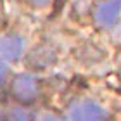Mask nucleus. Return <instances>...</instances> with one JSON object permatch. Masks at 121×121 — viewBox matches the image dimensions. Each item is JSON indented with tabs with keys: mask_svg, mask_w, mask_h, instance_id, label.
<instances>
[{
	"mask_svg": "<svg viewBox=\"0 0 121 121\" xmlns=\"http://www.w3.org/2000/svg\"><path fill=\"white\" fill-rule=\"evenodd\" d=\"M106 111L95 102H80L71 107L69 121H104Z\"/></svg>",
	"mask_w": 121,
	"mask_h": 121,
	"instance_id": "nucleus-1",
	"label": "nucleus"
},
{
	"mask_svg": "<svg viewBox=\"0 0 121 121\" xmlns=\"http://www.w3.org/2000/svg\"><path fill=\"white\" fill-rule=\"evenodd\" d=\"M121 14V0H104L97 5L95 17L102 28H111Z\"/></svg>",
	"mask_w": 121,
	"mask_h": 121,
	"instance_id": "nucleus-2",
	"label": "nucleus"
},
{
	"mask_svg": "<svg viewBox=\"0 0 121 121\" xmlns=\"http://www.w3.org/2000/svg\"><path fill=\"white\" fill-rule=\"evenodd\" d=\"M23 54V40L19 36H4L0 40V57L14 60Z\"/></svg>",
	"mask_w": 121,
	"mask_h": 121,
	"instance_id": "nucleus-3",
	"label": "nucleus"
},
{
	"mask_svg": "<svg viewBox=\"0 0 121 121\" xmlns=\"http://www.w3.org/2000/svg\"><path fill=\"white\" fill-rule=\"evenodd\" d=\"M14 93L19 99H33L36 93V81L30 74H21L14 81Z\"/></svg>",
	"mask_w": 121,
	"mask_h": 121,
	"instance_id": "nucleus-4",
	"label": "nucleus"
},
{
	"mask_svg": "<svg viewBox=\"0 0 121 121\" xmlns=\"http://www.w3.org/2000/svg\"><path fill=\"white\" fill-rule=\"evenodd\" d=\"M10 118H12V121H30V114L23 109H16Z\"/></svg>",
	"mask_w": 121,
	"mask_h": 121,
	"instance_id": "nucleus-5",
	"label": "nucleus"
},
{
	"mask_svg": "<svg viewBox=\"0 0 121 121\" xmlns=\"http://www.w3.org/2000/svg\"><path fill=\"white\" fill-rule=\"evenodd\" d=\"M5 71H7V68H5V64L0 60V83H2L4 78H5Z\"/></svg>",
	"mask_w": 121,
	"mask_h": 121,
	"instance_id": "nucleus-6",
	"label": "nucleus"
},
{
	"mask_svg": "<svg viewBox=\"0 0 121 121\" xmlns=\"http://www.w3.org/2000/svg\"><path fill=\"white\" fill-rule=\"evenodd\" d=\"M28 2H31L33 5H47L50 0H28Z\"/></svg>",
	"mask_w": 121,
	"mask_h": 121,
	"instance_id": "nucleus-7",
	"label": "nucleus"
},
{
	"mask_svg": "<svg viewBox=\"0 0 121 121\" xmlns=\"http://www.w3.org/2000/svg\"><path fill=\"white\" fill-rule=\"evenodd\" d=\"M42 121H59V119H57V118H54V116H45Z\"/></svg>",
	"mask_w": 121,
	"mask_h": 121,
	"instance_id": "nucleus-8",
	"label": "nucleus"
}]
</instances>
